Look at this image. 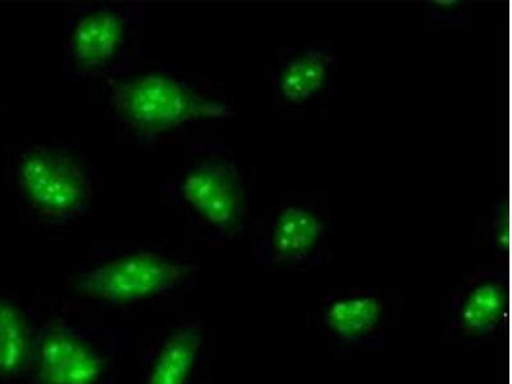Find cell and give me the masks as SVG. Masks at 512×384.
I'll return each instance as SVG.
<instances>
[{"instance_id": "11", "label": "cell", "mask_w": 512, "mask_h": 384, "mask_svg": "<svg viewBox=\"0 0 512 384\" xmlns=\"http://www.w3.org/2000/svg\"><path fill=\"white\" fill-rule=\"evenodd\" d=\"M203 341L198 326H185L173 332L160 350L146 384H186Z\"/></svg>"}, {"instance_id": "7", "label": "cell", "mask_w": 512, "mask_h": 384, "mask_svg": "<svg viewBox=\"0 0 512 384\" xmlns=\"http://www.w3.org/2000/svg\"><path fill=\"white\" fill-rule=\"evenodd\" d=\"M181 199L210 231L223 239L236 236L248 216V194L239 167L226 155L201 160L182 178Z\"/></svg>"}, {"instance_id": "14", "label": "cell", "mask_w": 512, "mask_h": 384, "mask_svg": "<svg viewBox=\"0 0 512 384\" xmlns=\"http://www.w3.org/2000/svg\"><path fill=\"white\" fill-rule=\"evenodd\" d=\"M425 4V17L432 24H454L464 21L472 12V4L461 0H436Z\"/></svg>"}, {"instance_id": "1", "label": "cell", "mask_w": 512, "mask_h": 384, "mask_svg": "<svg viewBox=\"0 0 512 384\" xmlns=\"http://www.w3.org/2000/svg\"><path fill=\"white\" fill-rule=\"evenodd\" d=\"M109 104L128 130L153 139L190 122L226 121L235 111L167 73L146 72L113 82Z\"/></svg>"}, {"instance_id": "2", "label": "cell", "mask_w": 512, "mask_h": 384, "mask_svg": "<svg viewBox=\"0 0 512 384\" xmlns=\"http://www.w3.org/2000/svg\"><path fill=\"white\" fill-rule=\"evenodd\" d=\"M332 216L319 192H288L259 223L255 263L276 271L320 267L331 254Z\"/></svg>"}, {"instance_id": "12", "label": "cell", "mask_w": 512, "mask_h": 384, "mask_svg": "<svg viewBox=\"0 0 512 384\" xmlns=\"http://www.w3.org/2000/svg\"><path fill=\"white\" fill-rule=\"evenodd\" d=\"M29 355V327L24 313L9 301L0 300V377L21 373Z\"/></svg>"}, {"instance_id": "6", "label": "cell", "mask_w": 512, "mask_h": 384, "mask_svg": "<svg viewBox=\"0 0 512 384\" xmlns=\"http://www.w3.org/2000/svg\"><path fill=\"white\" fill-rule=\"evenodd\" d=\"M189 273L185 264L154 251H135L84 269L75 287L91 300L132 304L176 288Z\"/></svg>"}, {"instance_id": "8", "label": "cell", "mask_w": 512, "mask_h": 384, "mask_svg": "<svg viewBox=\"0 0 512 384\" xmlns=\"http://www.w3.org/2000/svg\"><path fill=\"white\" fill-rule=\"evenodd\" d=\"M337 54L328 43H303L280 50L269 84L274 111L299 112L317 102L328 88Z\"/></svg>"}, {"instance_id": "5", "label": "cell", "mask_w": 512, "mask_h": 384, "mask_svg": "<svg viewBox=\"0 0 512 384\" xmlns=\"http://www.w3.org/2000/svg\"><path fill=\"white\" fill-rule=\"evenodd\" d=\"M510 312L505 269L477 267L464 274L451 296L443 335L460 349H478L504 335Z\"/></svg>"}, {"instance_id": "10", "label": "cell", "mask_w": 512, "mask_h": 384, "mask_svg": "<svg viewBox=\"0 0 512 384\" xmlns=\"http://www.w3.org/2000/svg\"><path fill=\"white\" fill-rule=\"evenodd\" d=\"M102 374V358L76 333L53 328L41 338L36 361L39 384H96Z\"/></svg>"}, {"instance_id": "9", "label": "cell", "mask_w": 512, "mask_h": 384, "mask_svg": "<svg viewBox=\"0 0 512 384\" xmlns=\"http://www.w3.org/2000/svg\"><path fill=\"white\" fill-rule=\"evenodd\" d=\"M128 40L130 18L122 8L91 9L73 22L64 61L76 75L99 76L120 61Z\"/></svg>"}, {"instance_id": "3", "label": "cell", "mask_w": 512, "mask_h": 384, "mask_svg": "<svg viewBox=\"0 0 512 384\" xmlns=\"http://www.w3.org/2000/svg\"><path fill=\"white\" fill-rule=\"evenodd\" d=\"M397 301L373 286L337 288L314 306L312 326L335 358L373 354L396 322Z\"/></svg>"}, {"instance_id": "13", "label": "cell", "mask_w": 512, "mask_h": 384, "mask_svg": "<svg viewBox=\"0 0 512 384\" xmlns=\"http://www.w3.org/2000/svg\"><path fill=\"white\" fill-rule=\"evenodd\" d=\"M486 244L492 258L506 263L510 256V214L505 204H498L493 210L486 230Z\"/></svg>"}, {"instance_id": "4", "label": "cell", "mask_w": 512, "mask_h": 384, "mask_svg": "<svg viewBox=\"0 0 512 384\" xmlns=\"http://www.w3.org/2000/svg\"><path fill=\"white\" fill-rule=\"evenodd\" d=\"M17 190L27 208L49 223H66L88 210L93 186L88 171L70 154L32 146L17 162Z\"/></svg>"}]
</instances>
